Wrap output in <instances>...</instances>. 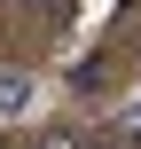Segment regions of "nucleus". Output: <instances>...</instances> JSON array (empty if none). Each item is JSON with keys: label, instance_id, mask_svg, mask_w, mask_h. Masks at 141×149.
<instances>
[{"label": "nucleus", "instance_id": "obj_1", "mask_svg": "<svg viewBox=\"0 0 141 149\" xmlns=\"http://www.w3.org/2000/svg\"><path fill=\"white\" fill-rule=\"evenodd\" d=\"M31 71H0V118H31Z\"/></svg>", "mask_w": 141, "mask_h": 149}, {"label": "nucleus", "instance_id": "obj_2", "mask_svg": "<svg viewBox=\"0 0 141 149\" xmlns=\"http://www.w3.org/2000/svg\"><path fill=\"white\" fill-rule=\"evenodd\" d=\"M39 149H78V141H71V134H47V141H39Z\"/></svg>", "mask_w": 141, "mask_h": 149}, {"label": "nucleus", "instance_id": "obj_3", "mask_svg": "<svg viewBox=\"0 0 141 149\" xmlns=\"http://www.w3.org/2000/svg\"><path fill=\"white\" fill-rule=\"evenodd\" d=\"M86 149H110V141H86Z\"/></svg>", "mask_w": 141, "mask_h": 149}]
</instances>
